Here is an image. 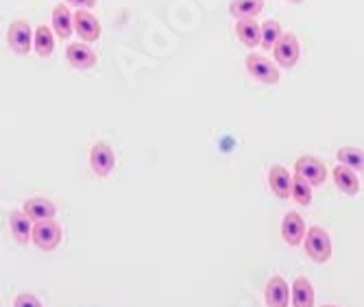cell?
<instances>
[{
  "label": "cell",
  "instance_id": "9c48e42d",
  "mask_svg": "<svg viewBox=\"0 0 364 307\" xmlns=\"http://www.w3.org/2000/svg\"><path fill=\"white\" fill-rule=\"evenodd\" d=\"M75 33H77L83 44H92V42H96L98 38H101L103 26H101V22H98L96 16H92L90 11L79 9V11H75Z\"/></svg>",
  "mask_w": 364,
  "mask_h": 307
},
{
  "label": "cell",
  "instance_id": "8992f818",
  "mask_svg": "<svg viewBox=\"0 0 364 307\" xmlns=\"http://www.w3.org/2000/svg\"><path fill=\"white\" fill-rule=\"evenodd\" d=\"M273 57H275V63H279L282 68H288V70L296 65V61L301 57V44L296 40L294 33H284V38L273 48Z\"/></svg>",
  "mask_w": 364,
  "mask_h": 307
},
{
  "label": "cell",
  "instance_id": "d6986e66",
  "mask_svg": "<svg viewBox=\"0 0 364 307\" xmlns=\"http://www.w3.org/2000/svg\"><path fill=\"white\" fill-rule=\"evenodd\" d=\"M292 307H314V288L310 279L296 277L292 281Z\"/></svg>",
  "mask_w": 364,
  "mask_h": 307
},
{
  "label": "cell",
  "instance_id": "e0dca14e",
  "mask_svg": "<svg viewBox=\"0 0 364 307\" xmlns=\"http://www.w3.org/2000/svg\"><path fill=\"white\" fill-rule=\"evenodd\" d=\"M236 36L247 48H257L262 46V24H257L255 20H238Z\"/></svg>",
  "mask_w": 364,
  "mask_h": 307
},
{
  "label": "cell",
  "instance_id": "ac0fdd59",
  "mask_svg": "<svg viewBox=\"0 0 364 307\" xmlns=\"http://www.w3.org/2000/svg\"><path fill=\"white\" fill-rule=\"evenodd\" d=\"M264 9V0H231L229 14L236 20H255Z\"/></svg>",
  "mask_w": 364,
  "mask_h": 307
},
{
  "label": "cell",
  "instance_id": "cb8c5ba5",
  "mask_svg": "<svg viewBox=\"0 0 364 307\" xmlns=\"http://www.w3.org/2000/svg\"><path fill=\"white\" fill-rule=\"evenodd\" d=\"M14 307H44V305H42V301H40L36 294L22 292V294H18V296H16Z\"/></svg>",
  "mask_w": 364,
  "mask_h": 307
},
{
  "label": "cell",
  "instance_id": "7c38bea8",
  "mask_svg": "<svg viewBox=\"0 0 364 307\" xmlns=\"http://www.w3.org/2000/svg\"><path fill=\"white\" fill-rule=\"evenodd\" d=\"M33 227H36V222H33L24 212H20V210L9 212V231L18 244L33 242Z\"/></svg>",
  "mask_w": 364,
  "mask_h": 307
},
{
  "label": "cell",
  "instance_id": "2e32d148",
  "mask_svg": "<svg viewBox=\"0 0 364 307\" xmlns=\"http://www.w3.org/2000/svg\"><path fill=\"white\" fill-rule=\"evenodd\" d=\"M332 177H334V183L338 185V190L347 196H355L360 192V179H358V173L343 163H338L334 170H332Z\"/></svg>",
  "mask_w": 364,
  "mask_h": 307
},
{
  "label": "cell",
  "instance_id": "603a6c76",
  "mask_svg": "<svg viewBox=\"0 0 364 307\" xmlns=\"http://www.w3.org/2000/svg\"><path fill=\"white\" fill-rule=\"evenodd\" d=\"M312 183H308L304 177L299 175H294V183H292V198L304 205V208H308V205L312 203Z\"/></svg>",
  "mask_w": 364,
  "mask_h": 307
},
{
  "label": "cell",
  "instance_id": "277c9868",
  "mask_svg": "<svg viewBox=\"0 0 364 307\" xmlns=\"http://www.w3.org/2000/svg\"><path fill=\"white\" fill-rule=\"evenodd\" d=\"M36 42V33L26 20H14L7 31V44L16 55H28Z\"/></svg>",
  "mask_w": 364,
  "mask_h": 307
},
{
  "label": "cell",
  "instance_id": "44dd1931",
  "mask_svg": "<svg viewBox=\"0 0 364 307\" xmlns=\"http://www.w3.org/2000/svg\"><path fill=\"white\" fill-rule=\"evenodd\" d=\"M336 159L338 163L355 170V173H364V151L355 149V146H343L336 151Z\"/></svg>",
  "mask_w": 364,
  "mask_h": 307
},
{
  "label": "cell",
  "instance_id": "4fadbf2b",
  "mask_svg": "<svg viewBox=\"0 0 364 307\" xmlns=\"http://www.w3.org/2000/svg\"><path fill=\"white\" fill-rule=\"evenodd\" d=\"M65 61H68L75 70H90L96 65V53L87 44H68L65 48Z\"/></svg>",
  "mask_w": 364,
  "mask_h": 307
},
{
  "label": "cell",
  "instance_id": "5bb4252c",
  "mask_svg": "<svg viewBox=\"0 0 364 307\" xmlns=\"http://www.w3.org/2000/svg\"><path fill=\"white\" fill-rule=\"evenodd\" d=\"M292 183H294V175L288 173V168L273 166L269 170V185L277 198H292Z\"/></svg>",
  "mask_w": 364,
  "mask_h": 307
},
{
  "label": "cell",
  "instance_id": "d4e9b609",
  "mask_svg": "<svg viewBox=\"0 0 364 307\" xmlns=\"http://www.w3.org/2000/svg\"><path fill=\"white\" fill-rule=\"evenodd\" d=\"M65 3L77 9H94L96 7V0H65Z\"/></svg>",
  "mask_w": 364,
  "mask_h": 307
},
{
  "label": "cell",
  "instance_id": "4316f807",
  "mask_svg": "<svg viewBox=\"0 0 364 307\" xmlns=\"http://www.w3.org/2000/svg\"><path fill=\"white\" fill-rule=\"evenodd\" d=\"M323 307H336V305H323Z\"/></svg>",
  "mask_w": 364,
  "mask_h": 307
},
{
  "label": "cell",
  "instance_id": "6da1fadb",
  "mask_svg": "<svg viewBox=\"0 0 364 307\" xmlns=\"http://www.w3.org/2000/svg\"><path fill=\"white\" fill-rule=\"evenodd\" d=\"M306 255L316 264H327L332 257V237L323 227H310L304 240Z\"/></svg>",
  "mask_w": 364,
  "mask_h": 307
},
{
  "label": "cell",
  "instance_id": "30bf717a",
  "mask_svg": "<svg viewBox=\"0 0 364 307\" xmlns=\"http://www.w3.org/2000/svg\"><path fill=\"white\" fill-rule=\"evenodd\" d=\"M306 220L301 218V214L296 212H288L282 220V237L288 247H299L306 240Z\"/></svg>",
  "mask_w": 364,
  "mask_h": 307
},
{
  "label": "cell",
  "instance_id": "52a82bcc",
  "mask_svg": "<svg viewBox=\"0 0 364 307\" xmlns=\"http://www.w3.org/2000/svg\"><path fill=\"white\" fill-rule=\"evenodd\" d=\"M294 175L304 177L312 185H323L327 179V166L312 155H304L294 161Z\"/></svg>",
  "mask_w": 364,
  "mask_h": 307
},
{
  "label": "cell",
  "instance_id": "7a4b0ae2",
  "mask_svg": "<svg viewBox=\"0 0 364 307\" xmlns=\"http://www.w3.org/2000/svg\"><path fill=\"white\" fill-rule=\"evenodd\" d=\"M245 65H247V72L255 81H259L262 85H277L279 83V70H277V65L271 63V59H267L264 55H257V53L247 55Z\"/></svg>",
  "mask_w": 364,
  "mask_h": 307
},
{
  "label": "cell",
  "instance_id": "7402d4cb",
  "mask_svg": "<svg viewBox=\"0 0 364 307\" xmlns=\"http://www.w3.org/2000/svg\"><path fill=\"white\" fill-rule=\"evenodd\" d=\"M282 38H284V28L277 20H267L262 24V48L264 50L275 48Z\"/></svg>",
  "mask_w": 364,
  "mask_h": 307
},
{
  "label": "cell",
  "instance_id": "5b68a950",
  "mask_svg": "<svg viewBox=\"0 0 364 307\" xmlns=\"http://www.w3.org/2000/svg\"><path fill=\"white\" fill-rule=\"evenodd\" d=\"M90 168L94 170L96 177H109L116 168V153L107 142H96L90 151Z\"/></svg>",
  "mask_w": 364,
  "mask_h": 307
},
{
  "label": "cell",
  "instance_id": "484cf974",
  "mask_svg": "<svg viewBox=\"0 0 364 307\" xmlns=\"http://www.w3.org/2000/svg\"><path fill=\"white\" fill-rule=\"evenodd\" d=\"M288 3H294V5H299V3H304V0H288Z\"/></svg>",
  "mask_w": 364,
  "mask_h": 307
},
{
  "label": "cell",
  "instance_id": "ba28073f",
  "mask_svg": "<svg viewBox=\"0 0 364 307\" xmlns=\"http://www.w3.org/2000/svg\"><path fill=\"white\" fill-rule=\"evenodd\" d=\"M264 303L267 307H288V303H292V286H288L279 275L271 277L264 288Z\"/></svg>",
  "mask_w": 364,
  "mask_h": 307
},
{
  "label": "cell",
  "instance_id": "3957f363",
  "mask_svg": "<svg viewBox=\"0 0 364 307\" xmlns=\"http://www.w3.org/2000/svg\"><path fill=\"white\" fill-rule=\"evenodd\" d=\"M61 237H63V231L57 220H42L33 227V244L40 251H46V253L55 251L61 244Z\"/></svg>",
  "mask_w": 364,
  "mask_h": 307
},
{
  "label": "cell",
  "instance_id": "ffe728a7",
  "mask_svg": "<svg viewBox=\"0 0 364 307\" xmlns=\"http://www.w3.org/2000/svg\"><path fill=\"white\" fill-rule=\"evenodd\" d=\"M33 50H36L42 59H48L55 50V31L46 24H40L36 28V42H33Z\"/></svg>",
  "mask_w": 364,
  "mask_h": 307
},
{
  "label": "cell",
  "instance_id": "8fae6325",
  "mask_svg": "<svg viewBox=\"0 0 364 307\" xmlns=\"http://www.w3.org/2000/svg\"><path fill=\"white\" fill-rule=\"evenodd\" d=\"M22 212L33 220V222H42V220H55L57 216V208L50 198L44 196H33L24 200V208Z\"/></svg>",
  "mask_w": 364,
  "mask_h": 307
},
{
  "label": "cell",
  "instance_id": "9a60e30c",
  "mask_svg": "<svg viewBox=\"0 0 364 307\" xmlns=\"http://www.w3.org/2000/svg\"><path fill=\"white\" fill-rule=\"evenodd\" d=\"M50 20H53V31L59 40H68L75 33V14L68 9V5H55Z\"/></svg>",
  "mask_w": 364,
  "mask_h": 307
}]
</instances>
